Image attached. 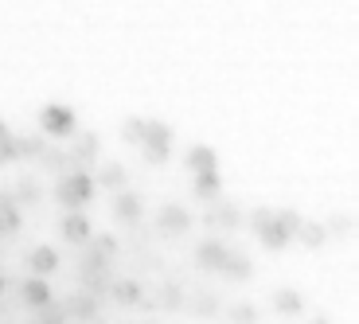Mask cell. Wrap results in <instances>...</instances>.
Wrapping results in <instances>:
<instances>
[{"instance_id":"6da1fadb","label":"cell","mask_w":359,"mask_h":324,"mask_svg":"<svg viewBox=\"0 0 359 324\" xmlns=\"http://www.w3.org/2000/svg\"><path fill=\"white\" fill-rule=\"evenodd\" d=\"M94 176L90 172H67V176H59V184H55V199L63 203L67 211H82L94 199Z\"/></svg>"},{"instance_id":"7a4b0ae2","label":"cell","mask_w":359,"mask_h":324,"mask_svg":"<svg viewBox=\"0 0 359 324\" xmlns=\"http://www.w3.org/2000/svg\"><path fill=\"white\" fill-rule=\"evenodd\" d=\"M141 153L149 164H168L172 156V129L164 126V121H156V117H144V133H141Z\"/></svg>"},{"instance_id":"3957f363","label":"cell","mask_w":359,"mask_h":324,"mask_svg":"<svg viewBox=\"0 0 359 324\" xmlns=\"http://www.w3.org/2000/svg\"><path fill=\"white\" fill-rule=\"evenodd\" d=\"M250 227H254V234H258V243L266 246V250H285V246L293 243V234L278 223V215H273L269 208H254L250 211Z\"/></svg>"},{"instance_id":"277c9868","label":"cell","mask_w":359,"mask_h":324,"mask_svg":"<svg viewBox=\"0 0 359 324\" xmlns=\"http://www.w3.org/2000/svg\"><path fill=\"white\" fill-rule=\"evenodd\" d=\"M39 129H43V137H71L74 133V109L59 106V102L43 106L39 109Z\"/></svg>"},{"instance_id":"5b68a950","label":"cell","mask_w":359,"mask_h":324,"mask_svg":"<svg viewBox=\"0 0 359 324\" xmlns=\"http://www.w3.org/2000/svg\"><path fill=\"white\" fill-rule=\"evenodd\" d=\"M67 156H71V172H86V168H94V164H98V156H102V137H98V133H82V137H74V144L67 149Z\"/></svg>"},{"instance_id":"8992f818","label":"cell","mask_w":359,"mask_h":324,"mask_svg":"<svg viewBox=\"0 0 359 324\" xmlns=\"http://www.w3.org/2000/svg\"><path fill=\"white\" fill-rule=\"evenodd\" d=\"M226 254H231V246H226L223 238H203V243L196 246V266L207 270V274H219L223 262H226Z\"/></svg>"},{"instance_id":"52a82bcc","label":"cell","mask_w":359,"mask_h":324,"mask_svg":"<svg viewBox=\"0 0 359 324\" xmlns=\"http://www.w3.org/2000/svg\"><path fill=\"white\" fill-rule=\"evenodd\" d=\"M156 231H161V234H188L191 231L188 208H180V203H164V208L156 211Z\"/></svg>"},{"instance_id":"ba28073f","label":"cell","mask_w":359,"mask_h":324,"mask_svg":"<svg viewBox=\"0 0 359 324\" xmlns=\"http://www.w3.org/2000/svg\"><path fill=\"white\" fill-rule=\"evenodd\" d=\"M243 219H246V215L234 208V203L219 199V203H211V208H207L203 223H207V227H223V231H238V227H243Z\"/></svg>"},{"instance_id":"9c48e42d","label":"cell","mask_w":359,"mask_h":324,"mask_svg":"<svg viewBox=\"0 0 359 324\" xmlns=\"http://www.w3.org/2000/svg\"><path fill=\"white\" fill-rule=\"evenodd\" d=\"M59 231H63V238L74 243V246H86L90 238H94V227H90V219L82 215V211H67L63 223H59Z\"/></svg>"},{"instance_id":"30bf717a","label":"cell","mask_w":359,"mask_h":324,"mask_svg":"<svg viewBox=\"0 0 359 324\" xmlns=\"http://www.w3.org/2000/svg\"><path fill=\"white\" fill-rule=\"evenodd\" d=\"M106 293L114 297V305H121V309L144 305V289H141V281H133V278H117V281H109Z\"/></svg>"},{"instance_id":"8fae6325","label":"cell","mask_w":359,"mask_h":324,"mask_svg":"<svg viewBox=\"0 0 359 324\" xmlns=\"http://www.w3.org/2000/svg\"><path fill=\"white\" fill-rule=\"evenodd\" d=\"M20 301H24L27 309H47L51 305V281L47 278H27L24 285H20Z\"/></svg>"},{"instance_id":"7c38bea8","label":"cell","mask_w":359,"mask_h":324,"mask_svg":"<svg viewBox=\"0 0 359 324\" xmlns=\"http://www.w3.org/2000/svg\"><path fill=\"white\" fill-rule=\"evenodd\" d=\"M114 219L126 227H137L141 223V199L133 196V191H117L114 196Z\"/></svg>"},{"instance_id":"4fadbf2b","label":"cell","mask_w":359,"mask_h":324,"mask_svg":"<svg viewBox=\"0 0 359 324\" xmlns=\"http://www.w3.org/2000/svg\"><path fill=\"white\" fill-rule=\"evenodd\" d=\"M184 164H188L191 172H219V153L211 149V144H191L188 156H184Z\"/></svg>"},{"instance_id":"5bb4252c","label":"cell","mask_w":359,"mask_h":324,"mask_svg":"<svg viewBox=\"0 0 359 324\" xmlns=\"http://www.w3.org/2000/svg\"><path fill=\"white\" fill-rule=\"evenodd\" d=\"M191 191H196V199H203L207 208H211V203H219V199H223V184H219V172H199L196 180H191Z\"/></svg>"},{"instance_id":"9a60e30c","label":"cell","mask_w":359,"mask_h":324,"mask_svg":"<svg viewBox=\"0 0 359 324\" xmlns=\"http://www.w3.org/2000/svg\"><path fill=\"white\" fill-rule=\"evenodd\" d=\"M24 219H20V203L12 191H0V234H20Z\"/></svg>"},{"instance_id":"2e32d148","label":"cell","mask_w":359,"mask_h":324,"mask_svg":"<svg viewBox=\"0 0 359 324\" xmlns=\"http://www.w3.org/2000/svg\"><path fill=\"white\" fill-rule=\"evenodd\" d=\"M63 313L74 316V320L94 324V320H98V297H94V293H79V297H71V301L63 305Z\"/></svg>"},{"instance_id":"e0dca14e","label":"cell","mask_w":359,"mask_h":324,"mask_svg":"<svg viewBox=\"0 0 359 324\" xmlns=\"http://www.w3.org/2000/svg\"><path fill=\"white\" fill-rule=\"evenodd\" d=\"M27 266H32L36 278H47V274L59 270V250H51V246H36V250L27 254Z\"/></svg>"},{"instance_id":"ac0fdd59","label":"cell","mask_w":359,"mask_h":324,"mask_svg":"<svg viewBox=\"0 0 359 324\" xmlns=\"http://www.w3.org/2000/svg\"><path fill=\"white\" fill-rule=\"evenodd\" d=\"M39 168L55 172V176H67L71 172V156H67V149H55V144H43V153L36 156Z\"/></svg>"},{"instance_id":"d6986e66","label":"cell","mask_w":359,"mask_h":324,"mask_svg":"<svg viewBox=\"0 0 359 324\" xmlns=\"http://www.w3.org/2000/svg\"><path fill=\"white\" fill-rule=\"evenodd\" d=\"M219 274H223L226 281H250V278H254V262L246 258V254H234V250H231Z\"/></svg>"},{"instance_id":"ffe728a7","label":"cell","mask_w":359,"mask_h":324,"mask_svg":"<svg viewBox=\"0 0 359 324\" xmlns=\"http://www.w3.org/2000/svg\"><path fill=\"white\" fill-rule=\"evenodd\" d=\"M293 238H301V246H309V250H320L324 243H328V231H324V223H313V219H301V227H297Z\"/></svg>"},{"instance_id":"44dd1931","label":"cell","mask_w":359,"mask_h":324,"mask_svg":"<svg viewBox=\"0 0 359 324\" xmlns=\"http://www.w3.org/2000/svg\"><path fill=\"white\" fill-rule=\"evenodd\" d=\"M273 309L285 313V316H301L305 313V297H301L297 289H278V293H273Z\"/></svg>"},{"instance_id":"7402d4cb","label":"cell","mask_w":359,"mask_h":324,"mask_svg":"<svg viewBox=\"0 0 359 324\" xmlns=\"http://www.w3.org/2000/svg\"><path fill=\"white\" fill-rule=\"evenodd\" d=\"M12 196H16V203H39V199H43V184H39L36 176H20Z\"/></svg>"},{"instance_id":"603a6c76","label":"cell","mask_w":359,"mask_h":324,"mask_svg":"<svg viewBox=\"0 0 359 324\" xmlns=\"http://www.w3.org/2000/svg\"><path fill=\"white\" fill-rule=\"evenodd\" d=\"M94 184H102V188H114V191H126L129 176H126V168H121V164H102V172L94 176Z\"/></svg>"},{"instance_id":"cb8c5ba5","label":"cell","mask_w":359,"mask_h":324,"mask_svg":"<svg viewBox=\"0 0 359 324\" xmlns=\"http://www.w3.org/2000/svg\"><path fill=\"white\" fill-rule=\"evenodd\" d=\"M43 144H47L43 133L39 137H16V156L20 161H36V156L43 153Z\"/></svg>"},{"instance_id":"d4e9b609","label":"cell","mask_w":359,"mask_h":324,"mask_svg":"<svg viewBox=\"0 0 359 324\" xmlns=\"http://www.w3.org/2000/svg\"><path fill=\"white\" fill-rule=\"evenodd\" d=\"M351 227H355V219H351L348 211H340V215H332L328 223H324V231H328V238H348Z\"/></svg>"},{"instance_id":"484cf974","label":"cell","mask_w":359,"mask_h":324,"mask_svg":"<svg viewBox=\"0 0 359 324\" xmlns=\"http://www.w3.org/2000/svg\"><path fill=\"white\" fill-rule=\"evenodd\" d=\"M226 320L231 324H258V309L254 305H231L226 309Z\"/></svg>"},{"instance_id":"4316f807","label":"cell","mask_w":359,"mask_h":324,"mask_svg":"<svg viewBox=\"0 0 359 324\" xmlns=\"http://www.w3.org/2000/svg\"><path fill=\"white\" fill-rule=\"evenodd\" d=\"M153 305H161V309H184V293H180V285H164L161 297H156Z\"/></svg>"},{"instance_id":"83f0119b","label":"cell","mask_w":359,"mask_h":324,"mask_svg":"<svg viewBox=\"0 0 359 324\" xmlns=\"http://www.w3.org/2000/svg\"><path fill=\"white\" fill-rule=\"evenodd\" d=\"M191 313H199V316H215V313H219V297H215V293H199V297L191 301Z\"/></svg>"},{"instance_id":"f1b7e54d","label":"cell","mask_w":359,"mask_h":324,"mask_svg":"<svg viewBox=\"0 0 359 324\" xmlns=\"http://www.w3.org/2000/svg\"><path fill=\"white\" fill-rule=\"evenodd\" d=\"M141 133H144V117H126V126H121V137L129 144H141Z\"/></svg>"},{"instance_id":"f546056e","label":"cell","mask_w":359,"mask_h":324,"mask_svg":"<svg viewBox=\"0 0 359 324\" xmlns=\"http://www.w3.org/2000/svg\"><path fill=\"white\" fill-rule=\"evenodd\" d=\"M12 161H20V156H16V137H0V168H8V164Z\"/></svg>"},{"instance_id":"4dcf8cb0","label":"cell","mask_w":359,"mask_h":324,"mask_svg":"<svg viewBox=\"0 0 359 324\" xmlns=\"http://www.w3.org/2000/svg\"><path fill=\"white\" fill-rule=\"evenodd\" d=\"M90 246H94V250H102L109 262H114V254H117V238H114V234H98V238H90Z\"/></svg>"},{"instance_id":"1f68e13d","label":"cell","mask_w":359,"mask_h":324,"mask_svg":"<svg viewBox=\"0 0 359 324\" xmlns=\"http://www.w3.org/2000/svg\"><path fill=\"white\" fill-rule=\"evenodd\" d=\"M273 215H278V223L285 227L289 234H297V227H301V215H297V211H289V208H285V211H273Z\"/></svg>"},{"instance_id":"d6a6232c","label":"cell","mask_w":359,"mask_h":324,"mask_svg":"<svg viewBox=\"0 0 359 324\" xmlns=\"http://www.w3.org/2000/svg\"><path fill=\"white\" fill-rule=\"evenodd\" d=\"M309 324H332V320H328V316H313Z\"/></svg>"},{"instance_id":"836d02e7","label":"cell","mask_w":359,"mask_h":324,"mask_svg":"<svg viewBox=\"0 0 359 324\" xmlns=\"http://www.w3.org/2000/svg\"><path fill=\"white\" fill-rule=\"evenodd\" d=\"M8 133H12V129H8V126H4V121H0V137H8Z\"/></svg>"},{"instance_id":"e575fe53","label":"cell","mask_w":359,"mask_h":324,"mask_svg":"<svg viewBox=\"0 0 359 324\" xmlns=\"http://www.w3.org/2000/svg\"><path fill=\"white\" fill-rule=\"evenodd\" d=\"M0 293H4V274H0Z\"/></svg>"},{"instance_id":"d590c367","label":"cell","mask_w":359,"mask_h":324,"mask_svg":"<svg viewBox=\"0 0 359 324\" xmlns=\"http://www.w3.org/2000/svg\"><path fill=\"white\" fill-rule=\"evenodd\" d=\"M94 324H98V320H94Z\"/></svg>"}]
</instances>
